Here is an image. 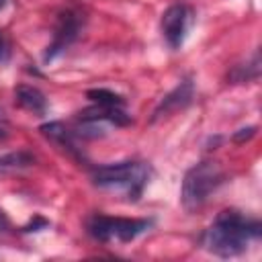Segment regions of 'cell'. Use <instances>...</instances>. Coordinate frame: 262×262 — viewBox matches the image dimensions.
<instances>
[{
	"mask_svg": "<svg viewBox=\"0 0 262 262\" xmlns=\"http://www.w3.org/2000/svg\"><path fill=\"white\" fill-rule=\"evenodd\" d=\"M260 233L262 227L256 219H250L239 211L225 209L215 217L211 227L205 231L203 244L215 256L231 258L242 254L252 239L260 237Z\"/></svg>",
	"mask_w": 262,
	"mask_h": 262,
	"instance_id": "obj_1",
	"label": "cell"
},
{
	"mask_svg": "<svg viewBox=\"0 0 262 262\" xmlns=\"http://www.w3.org/2000/svg\"><path fill=\"white\" fill-rule=\"evenodd\" d=\"M225 172L217 162L205 160L194 164L192 168L186 170L182 188H180V201L186 211H196L201 209L209 196L223 184Z\"/></svg>",
	"mask_w": 262,
	"mask_h": 262,
	"instance_id": "obj_2",
	"label": "cell"
},
{
	"mask_svg": "<svg viewBox=\"0 0 262 262\" xmlns=\"http://www.w3.org/2000/svg\"><path fill=\"white\" fill-rule=\"evenodd\" d=\"M149 180V168L141 162H117L98 166L92 172V182L98 188H123L131 201H137Z\"/></svg>",
	"mask_w": 262,
	"mask_h": 262,
	"instance_id": "obj_3",
	"label": "cell"
},
{
	"mask_svg": "<svg viewBox=\"0 0 262 262\" xmlns=\"http://www.w3.org/2000/svg\"><path fill=\"white\" fill-rule=\"evenodd\" d=\"M151 225L149 219H127V217H108L92 215L86 223L88 233L98 242H131Z\"/></svg>",
	"mask_w": 262,
	"mask_h": 262,
	"instance_id": "obj_4",
	"label": "cell"
},
{
	"mask_svg": "<svg viewBox=\"0 0 262 262\" xmlns=\"http://www.w3.org/2000/svg\"><path fill=\"white\" fill-rule=\"evenodd\" d=\"M190 16H192V12L184 2H176V4H172L164 10V14H162V33H164L166 43L172 49H178L184 43V37H186L188 25H190Z\"/></svg>",
	"mask_w": 262,
	"mask_h": 262,
	"instance_id": "obj_5",
	"label": "cell"
},
{
	"mask_svg": "<svg viewBox=\"0 0 262 262\" xmlns=\"http://www.w3.org/2000/svg\"><path fill=\"white\" fill-rule=\"evenodd\" d=\"M80 23H82V20H80V14L74 12V10H66V12L59 14L57 25H55L53 39H51V43L47 45V51H45V55H43L45 61L55 59L59 53H63V51L76 41V37H78V33H80Z\"/></svg>",
	"mask_w": 262,
	"mask_h": 262,
	"instance_id": "obj_6",
	"label": "cell"
},
{
	"mask_svg": "<svg viewBox=\"0 0 262 262\" xmlns=\"http://www.w3.org/2000/svg\"><path fill=\"white\" fill-rule=\"evenodd\" d=\"M192 96H194V84H192L190 78H186L158 102V106L154 108V115H151V123H156V121H160V119H164L172 113H178V111L186 108L192 102Z\"/></svg>",
	"mask_w": 262,
	"mask_h": 262,
	"instance_id": "obj_7",
	"label": "cell"
},
{
	"mask_svg": "<svg viewBox=\"0 0 262 262\" xmlns=\"http://www.w3.org/2000/svg\"><path fill=\"white\" fill-rule=\"evenodd\" d=\"M39 131H41L47 139H51L53 143H57L61 149H66L68 154L78 156L76 141H74L76 133H74V131H70V129H66V125H63V123H59V121H51V123L41 125V129H39Z\"/></svg>",
	"mask_w": 262,
	"mask_h": 262,
	"instance_id": "obj_8",
	"label": "cell"
},
{
	"mask_svg": "<svg viewBox=\"0 0 262 262\" xmlns=\"http://www.w3.org/2000/svg\"><path fill=\"white\" fill-rule=\"evenodd\" d=\"M80 119L108 121V123H115V125H119V127L131 123V117H129L121 106H100V104H96V106L86 108L84 113H80Z\"/></svg>",
	"mask_w": 262,
	"mask_h": 262,
	"instance_id": "obj_9",
	"label": "cell"
},
{
	"mask_svg": "<svg viewBox=\"0 0 262 262\" xmlns=\"http://www.w3.org/2000/svg\"><path fill=\"white\" fill-rule=\"evenodd\" d=\"M14 96H16V102H18L23 108L31 111V113H39V115H41V113H45V108H47V98H45V94H43L39 88H35V86L20 84V86H16Z\"/></svg>",
	"mask_w": 262,
	"mask_h": 262,
	"instance_id": "obj_10",
	"label": "cell"
},
{
	"mask_svg": "<svg viewBox=\"0 0 262 262\" xmlns=\"http://www.w3.org/2000/svg\"><path fill=\"white\" fill-rule=\"evenodd\" d=\"M33 164H35V156L25 151V149L0 156V172H4V170H20V168H29Z\"/></svg>",
	"mask_w": 262,
	"mask_h": 262,
	"instance_id": "obj_11",
	"label": "cell"
},
{
	"mask_svg": "<svg viewBox=\"0 0 262 262\" xmlns=\"http://www.w3.org/2000/svg\"><path fill=\"white\" fill-rule=\"evenodd\" d=\"M260 74V55L258 51L252 55V59L248 63H242V66H235L229 74L231 82H250V80H256Z\"/></svg>",
	"mask_w": 262,
	"mask_h": 262,
	"instance_id": "obj_12",
	"label": "cell"
},
{
	"mask_svg": "<svg viewBox=\"0 0 262 262\" xmlns=\"http://www.w3.org/2000/svg\"><path fill=\"white\" fill-rule=\"evenodd\" d=\"M94 104H100V106H123L125 104V98L113 90H106V88H92L88 90L86 94Z\"/></svg>",
	"mask_w": 262,
	"mask_h": 262,
	"instance_id": "obj_13",
	"label": "cell"
},
{
	"mask_svg": "<svg viewBox=\"0 0 262 262\" xmlns=\"http://www.w3.org/2000/svg\"><path fill=\"white\" fill-rule=\"evenodd\" d=\"M254 135H256V127H246V129H239L237 133H233V141L242 143V141H246V139H250Z\"/></svg>",
	"mask_w": 262,
	"mask_h": 262,
	"instance_id": "obj_14",
	"label": "cell"
},
{
	"mask_svg": "<svg viewBox=\"0 0 262 262\" xmlns=\"http://www.w3.org/2000/svg\"><path fill=\"white\" fill-rule=\"evenodd\" d=\"M8 229H10V221H8L6 213H4V211H0V233H6Z\"/></svg>",
	"mask_w": 262,
	"mask_h": 262,
	"instance_id": "obj_15",
	"label": "cell"
},
{
	"mask_svg": "<svg viewBox=\"0 0 262 262\" xmlns=\"http://www.w3.org/2000/svg\"><path fill=\"white\" fill-rule=\"evenodd\" d=\"M37 227H47V221H45V219H37L35 223L27 225V227H25V231H39Z\"/></svg>",
	"mask_w": 262,
	"mask_h": 262,
	"instance_id": "obj_16",
	"label": "cell"
},
{
	"mask_svg": "<svg viewBox=\"0 0 262 262\" xmlns=\"http://www.w3.org/2000/svg\"><path fill=\"white\" fill-rule=\"evenodd\" d=\"M6 57V41H4V35L0 33V59Z\"/></svg>",
	"mask_w": 262,
	"mask_h": 262,
	"instance_id": "obj_17",
	"label": "cell"
},
{
	"mask_svg": "<svg viewBox=\"0 0 262 262\" xmlns=\"http://www.w3.org/2000/svg\"><path fill=\"white\" fill-rule=\"evenodd\" d=\"M6 135H8V131H6V129H4V127H0V139H4V137H6Z\"/></svg>",
	"mask_w": 262,
	"mask_h": 262,
	"instance_id": "obj_18",
	"label": "cell"
},
{
	"mask_svg": "<svg viewBox=\"0 0 262 262\" xmlns=\"http://www.w3.org/2000/svg\"><path fill=\"white\" fill-rule=\"evenodd\" d=\"M4 4H6V0H0V8H4Z\"/></svg>",
	"mask_w": 262,
	"mask_h": 262,
	"instance_id": "obj_19",
	"label": "cell"
}]
</instances>
